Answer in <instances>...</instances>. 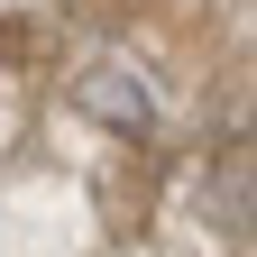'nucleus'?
Returning <instances> with one entry per match:
<instances>
[{
	"mask_svg": "<svg viewBox=\"0 0 257 257\" xmlns=\"http://www.w3.org/2000/svg\"><path fill=\"white\" fill-rule=\"evenodd\" d=\"M211 202L239 220V230H257V156H230V166L211 175Z\"/></svg>",
	"mask_w": 257,
	"mask_h": 257,
	"instance_id": "1",
	"label": "nucleus"
}]
</instances>
